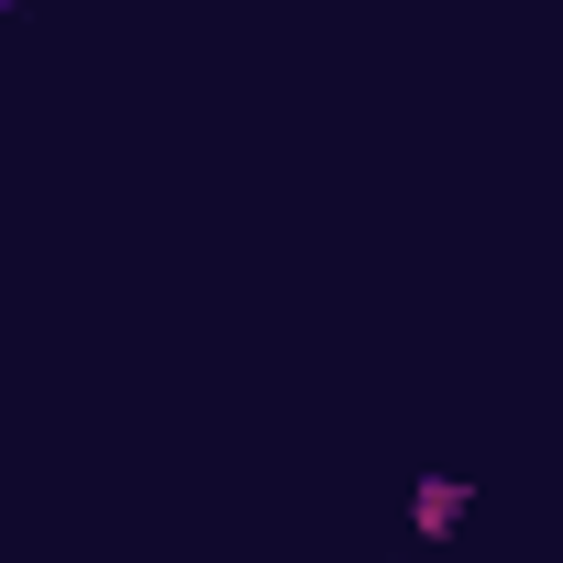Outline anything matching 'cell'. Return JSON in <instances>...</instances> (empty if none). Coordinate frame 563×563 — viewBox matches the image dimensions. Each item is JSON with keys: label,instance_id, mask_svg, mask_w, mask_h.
<instances>
[{"label": "cell", "instance_id": "cell-1", "mask_svg": "<svg viewBox=\"0 0 563 563\" xmlns=\"http://www.w3.org/2000/svg\"><path fill=\"white\" fill-rule=\"evenodd\" d=\"M464 508H475V486H464V475H420V486H409V530H420V541H453V530H464Z\"/></svg>", "mask_w": 563, "mask_h": 563}, {"label": "cell", "instance_id": "cell-2", "mask_svg": "<svg viewBox=\"0 0 563 563\" xmlns=\"http://www.w3.org/2000/svg\"><path fill=\"white\" fill-rule=\"evenodd\" d=\"M12 12H23V0H0V23H12Z\"/></svg>", "mask_w": 563, "mask_h": 563}]
</instances>
